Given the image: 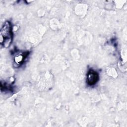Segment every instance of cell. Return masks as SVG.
<instances>
[{"mask_svg": "<svg viewBox=\"0 0 127 127\" xmlns=\"http://www.w3.org/2000/svg\"><path fill=\"white\" fill-rule=\"evenodd\" d=\"M98 79L99 75L97 72L92 69L88 71L87 76V82L89 85H92L96 84Z\"/></svg>", "mask_w": 127, "mask_h": 127, "instance_id": "cell-2", "label": "cell"}, {"mask_svg": "<svg viewBox=\"0 0 127 127\" xmlns=\"http://www.w3.org/2000/svg\"><path fill=\"white\" fill-rule=\"evenodd\" d=\"M1 36V43H3V45L7 47L10 45L12 39V31L11 26L10 23L7 21L6 22L0 30Z\"/></svg>", "mask_w": 127, "mask_h": 127, "instance_id": "cell-1", "label": "cell"}, {"mask_svg": "<svg viewBox=\"0 0 127 127\" xmlns=\"http://www.w3.org/2000/svg\"><path fill=\"white\" fill-rule=\"evenodd\" d=\"M22 56V55H18L16 57H15V62H16L18 64L20 63V62L22 61V59H23V57Z\"/></svg>", "mask_w": 127, "mask_h": 127, "instance_id": "cell-3", "label": "cell"}]
</instances>
